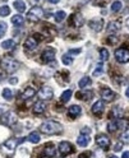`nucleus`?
<instances>
[{
  "instance_id": "1",
  "label": "nucleus",
  "mask_w": 129,
  "mask_h": 158,
  "mask_svg": "<svg viewBox=\"0 0 129 158\" xmlns=\"http://www.w3.org/2000/svg\"><path fill=\"white\" fill-rule=\"evenodd\" d=\"M40 130H41L44 134H47V135H53V134H58V133H62L63 130V126L56 123V121H53V120H49V121H45L41 124L40 126Z\"/></svg>"
},
{
  "instance_id": "2",
  "label": "nucleus",
  "mask_w": 129,
  "mask_h": 158,
  "mask_svg": "<svg viewBox=\"0 0 129 158\" xmlns=\"http://www.w3.org/2000/svg\"><path fill=\"white\" fill-rule=\"evenodd\" d=\"M0 66H2V69H4V70L8 73V74H13L18 70L19 68V64L17 60H14L13 57H3L2 61H0Z\"/></svg>"
},
{
  "instance_id": "3",
  "label": "nucleus",
  "mask_w": 129,
  "mask_h": 158,
  "mask_svg": "<svg viewBox=\"0 0 129 158\" xmlns=\"http://www.w3.org/2000/svg\"><path fill=\"white\" fill-rule=\"evenodd\" d=\"M90 140H91V129H88V127H83L81 134H79L78 139H77V144L79 147H87L88 144H90Z\"/></svg>"
},
{
  "instance_id": "4",
  "label": "nucleus",
  "mask_w": 129,
  "mask_h": 158,
  "mask_svg": "<svg viewBox=\"0 0 129 158\" xmlns=\"http://www.w3.org/2000/svg\"><path fill=\"white\" fill-rule=\"evenodd\" d=\"M42 17H44V10H42V8H40V6L31 8L28 10V13H27V18L29 19V21H32V22L40 21Z\"/></svg>"
},
{
  "instance_id": "5",
  "label": "nucleus",
  "mask_w": 129,
  "mask_h": 158,
  "mask_svg": "<svg viewBox=\"0 0 129 158\" xmlns=\"http://www.w3.org/2000/svg\"><path fill=\"white\" fill-rule=\"evenodd\" d=\"M17 120H18V117H17V115L13 111H6L2 116V118H0L2 124L3 125H6V126H13L17 123Z\"/></svg>"
},
{
  "instance_id": "6",
  "label": "nucleus",
  "mask_w": 129,
  "mask_h": 158,
  "mask_svg": "<svg viewBox=\"0 0 129 158\" xmlns=\"http://www.w3.org/2000/svg\"><path fill=\"white\" fill-rule=\"evenodd\" d=\"M115 59L119 61V63H128L129 61V50L128 48H124V47H120L118 48L115 51Z\"/></svg>"
},
{
  "instance_id": "7",
  "label": "nucleus",
  "mask_w": 129,
  "mask_h": 158,
  "mask_svg": "<svg viewBox=\"0 0 129 158\" xmlns=\"http://www.w3.org/2000/svg\"><path fill=\"white\" fill-rule=\"evenodd\" d=\"M55 54H56V50L53 47H47L42 51L41 54V61L42 63H50L55 59Z\"/></svg>"
},
{
  "instance_id": "8",
  "label": "nucleus",
  "mask_w": 129,
  "mask_h": 158,
  "mask_svg": "<svg viewBox=\"0 0 129 158\" xmlns=\"http://www.w3.org/2000/svg\"><path fill=\"white\" fill-rule=\"evenodd\" d=\"M59 153H60L62 157H65V156H69V154H72L74 152V148L73 145L69 143V142H62L60 144H59Z\"/></svg>"
},
{
  "instance_id": "9",
  "label": "nucleus",
  "mask_w": 129,
  "mask_h": 158,
  "mask_svg": "<svg viewBox=\"0 0 129 158\" xmlns=\"http://www.w3.org/2000/svg\"><path fill=\"white\" fill-rule=\"evenodd\" d=\"M24 142V138H19V139H15V138H12V139H9V140H6L4 144H3V147L4 148H6L8 151H11V152H13V151H15V148L21 144V143H23Z\"/></svg>"
},
{
  "instance_id": "10",
  "label": "nucleus",
  "mask_w": 129,
  "mask_h": 158,
  "mask_svg": "<svg viewBox=\"0 0 129 158\" xmlns=\"http://www.w3.org/2000/svg\"><path fill=\"white\" fill-rule=\"evenodd\" d=\"M96 143H97V145L104 148V149H107V148L110 147V139H109V136L106 134H97Z\"/></svg>"
},
{
  "instance_id": "11",
  "label": "nucleus",
  "mask_w": 129,
  "mask_h": 158,
  "mask_svg": "<svg viewBox=\"0 0 129 158\" xmlns=\"http://www.w3.org/2000/svg\"><path fill=\"white\" fill-rule=\"evenodd\" d=\"M122 29V23L119 21H111L107 24V32L110 35H115Z\"/></svg>"
},
{
  "instance_id": "12",
  "label": "nucleus",
  "mask_w": 129,
  "mask_h": 158,
  "mask_svg": "<svg viewBox=\"0 0 129 158\" xmlns=\"http://www.w3.org/2000/svg\"><path fill=\"white\" fill-rule=\"evenodd\" d=\"M38 96L41 100H50V98H53V96H54V92L50 87H42L41 91L38 92Z\"/></svg>"
},
{
  "instance_id": "13",
  "label": "nucleus",
  "mask_w": 129,
  "mask_h": 158,
  "mask_svg": "<svg viewBox=\"0 0 129 158\" xmlns=\"http://www.w3.org/2000/svg\"><path fill=\"white\" fill-rule=\"evenodd\" d=\"M81 114H82V108H81V106H78V105H72L71 107L68 108V115H69L71 118H75Z\"/></svg>"
},
{
  "instance_id": "14",
  "label": "nucleus",
  "mask_w": 129,
  "mask_h": 158,
  "mask_svg": "<svg viewBox=\"0 0 129 158\" xmlns=\"http://www.w3.org/2000/svg\"><path fill=\"white\" fill-rule=\"evenodd\" d=\"M83 23H84V21H83V17L81 14H73L71 17V26L79 28V27L83 26Z\"/></svg>"
},
{
  "instance_id": "15",
  "label": "nucleus",
  "mask_w": 129,
  "mask_h": 158,
  "mask_svg": "<svg viewBox=\"0 0 129 158\" xmlns=\"http://www.w3.org/2000/svg\"><path fill=\"white\" fill-rule=\"evenodd\" d=\"M88 26H90V28H92L95 32H100L104 27V19H92V21H90V23H88Z\"/></svg>"
},
{
  "instance_id": "16",
  "label": "nucleus",
  "mask_w": 129,
  "mask_h": 158,
  "mask_svg": "<svg viewBox=\"0 0 129 158\" xmlns=\"http://www.w3.org/2000/svg\"><path fill=\"white\" fill-rule=\"evenodd\" d=\"M55 78H56L58 83L62 84V85L69 83V73L68 72H59V73H56Z\"/></svg>"
},
{
  "instance_id": "17",
  "label": "nucleus",
  "mask_w": 129,
  "mask_h": 158,
  "mask_svg": "<svg viewBox=\"0 0 129 158\" xmlns=\"http://www.w3.org/2000/svg\"><path fill=\"white\" fill-rule=\"evenodd\" d=\"M75 97L78 98V100L88 101V100H91V98L93 97V93H92V91H79V92L75 93Z\"/></svg>"
},
{
  "instance_id": "18",
  "label": "nucleus",
  "mask_w": 129,
  "mask_h": 158,
  "mask_svg": "<svg viewBox=\"0 0 129 158\" xmlns=\"http://www.w3.org/2000/svg\"><path fill=\"white\" fill-rule=\"evenodd\" d=\"M104 108H105L104 102H102V101H97V102L93 103V106H92V108H91V111H92L93 115H101L102 111H104Z\"/></svg>"
},
{
  "instance_id": "19",
  "label": "nucleus",
  "mask_w": 129,
  "mask_h": 158,
  "mask_svg": "<svg viewBox=\"0 0 129 158\" xmlns=\"http://www.w3.org/2000/svg\"><path fill=\"white\" fill-rule=\"evenodd\" d=\"M37 40L36 38H33V37H28L27 40H26V42H24V48L26 50H29V51H32V50H35V48L37 47Z\"/></svg>"
},
{
  "instance_id": "20",
  "label": "nucleus",
  "mask_w": 129,
  "mask_h": 158,
  "mask_svg": "<svg viewBox=\"0 0 129 158\" xmlns=\"http://www.w3.org/2000/svg\"><path fill=\"white\" fill-rule=\"evenodd\" d=\"M46 108H47V105L45 101H38L33 106V112L35 114H44Z\"/></svg>"
},
{
  "instance_id": "21",
  "label": "nucleus",
  "mask_w": 129,
  "mask_h": 158,
  "mask_svg": "<svg viewBox=\"0 0 129 158\" xmlns=\"http://www.w3.org/2000/svg\"><path fill=\"white\" fill-rule=\"evenodd\" d=\"M101 97H102V100H105V101H111V100H114V97H115V92L111 91V89H109V88H104L102 92H101Z\"/></svg>"
},
{
  "instance_id": "22",
  "label": "nucleus",
  "mask_w": 129,
  "mask_h": 158,
  "mask_svg": "<svg viewBox=\"0 0 129 158\" xmlns=\"http://www.w3.org/2000/svg\"><path fill=\"white\" fill-rule=\"evenodd\" d=\"M56 154V151L53 144H46L44 147V152H42V156L45 157H54Z\"/></svg>"
},
{
  "instance_id": "23",
  "label": "nucleus",
  "mask_w": 129,
  "mask_h": 158,
  "mask_svg": "<svg viewBox=\"0 0 129 158\" xmlns=\"http://www.w3.org/2000/svg\"><path fill=\"white\" fill-rule=\"evenodd\" d=\"M35 94H36V89H35V88L27 87L26 89L23 91V93L21 94V97H22V100H29V98H32Z\"/></svg>"
},
{
  "instance_id": "24",
  "label": "nucleus",
  "mask_w": 129,
  "mask_h": 158,
  "mask_svg": "<svg viewBox=\"0 0 129 158\" xmlns=\"http://www.w3.org/2000/svg\"><path fill=\"white\" fill-rule=\"evenodd\" d=\"M15 46H17V44H15V41H13V40H6V41L2 42V47L4 50H13Z\"/></svg>"
},
{
  "instance_id": "25",
  "label": "nucleus",
  "mask_w": 129,
  "mask_h": 158,
  "mask_svg": "<svg viewBox=\"0 0 129 158\" xmlns=\"http://www.w3.org/2000/svg\"><path fill=\"white\" fill-rule=\"evenodd\" d=\"M13 6L17 9V12H19V13H23L26 10V4L22 2V0H15V2L13 3Z\"/></svg>"
},
{
  "instance_id": "26",
  "label": "nucleus",
  "mask_w": 129,
  "mask_h": 158,
  "mask_svg": "<svg viewBox=\"0 0 129 158\" xmlns=\"http://www.w3.org/2000/svg\"><path fill=\"white\" fill-rule=\"evenodd\" d=\"M27 139L31 142V143H38L40 142V139H41V138H40V134H38V131H32L31 134L28 135V138Z\"/></svg>"
},
{
  "instance_id": "27",
  "label": "nucleus",
  "mask_w": 129,
  "mask_h": 158,
  "mask_svg": "<svg viewBox=\"0 0 129 158\" xmlns=\"http://www.w3.org/2000/svg\"><path fill=\"white\" fill-rule=\"evenodd\" d=\"M12 23H13L14 26H22V24L24 23V19H23L22 15L17 14V15H13V17H12Z\"/></svg>"
},
{
  "instance_id": "28",
  "label": "nucleus",
  "mask_w": 129,
  "mask_h": 158,
  "mask_svg": "<svg viewBox=\"0 0 129 158\" xmlns=\"http://www.w3.org/2000/svg\"><path fill=\"white\" fill-rule=\"evenodd\" d=\"M116 123H118V129L120 130H125L129 126V121L125 120V118H119V120H116Z\"/></svg>"
},
{
  "instance_id": "29",
  "label": "nucleus",
  "mask_w": 129,
  "mask_h": 158,
  "mask_svg": "<svg viewBox=\"0 0 129 158\" xmlns=\"http://www.w3.org/2000/svg\"><path fill=\"white\" fill-rule=\"evenodd\" d=\"M91 83H92L91 78H90V77H84V78H82L81 81L78 82V85H79V88H84V87H87V85H90Z\"/></svg>"
},
{
  "instance_id": "30",
  "label": "nucleus",
  "mask_w": 129,
  "mask_h": 158,
  "mask_svg": "<svg viewBox=\"0 0 129 158\" xmlns=\"http://www.w3.org/2000/svg\"><path fill=\"white\" fill-rule=\"evenodd\" d=\"M54 18H55V22H58V23H60V22H63V21H64V19L67 18V13H65L64 10H60V12H58V13H55Z\"/></svg>"
},
{
  "instance_id": "31",
  "label": "nucleus",
  "mask_w": 129,
  "mask_h": 158,
  "mask_svg": "<svg viewBox=\"0 0 129 158\" xmlns=\"http://www.w3.org/2000/svg\"><path fill=\"white\" fill-rule=\"evenodd\" d=\"M109 57H110V52H109L107 48H100V59L102 61H106L109 60Z\"/></svg>"
},
{
  "instance_id": "32",
  "label": "nucleus",
  "mask_w": 129,
  "mask_h": 158,
  "mask_svg": "<svg viewBox=\"0 0 129 158\" xmlns=\"http://www.w3.org/2000/svg\"><path fill=\"white\" fill-rule=\"evenodd\" d=\"M72 94H73V92H72V89H67L63 94H62V102L63 103H65V102H68L69 100H71V97H72Z\"/></svg>"
},
{
  "instance_id": "33",
  "label": "nucleus",
  "mask_w": 129,
  "mask_h": 158,
  "mask_svg": "<svg viewBox=\"0 0 129 158\" xmlns=\"http://www.w3.org/2000/svg\"><path fill=\"white\" fill-rule=\"evenodd\" d=\"M122 8H123V4H122V2H119V0H116V2H114V3L111 4V10H113L114 13L120 12Z\"/></svg>"
},
{
  "instance_id": "34",
  "label": "nucleus",
  "mask_w": 129,
  "mask_h": 158,
  "mask_svg": "<svg viewBox=\"0 0 129 158\" xmlns=\"http://www.w3.org/2000/svg\"><path fill=\"white\" fill-rule=\"evenodd\" d=\"M122 115H123L122 108H119V107H114V108H113V111H111V117H114V118H116V120H119Z\"/></svg>"
},
{
  "instance_id": "35",
  "label": "nucleus",
  "mask_w": 129,
  "mask_h": 158,
  "mask_svg": "<svg viewBox=\"0 0 129 158\" xmlns=\"http://www.w3.org/2000/svg\"><path fill=\"white\" fill-rule=\"evenodd\" d=\"M62 61L64 65H72L73 64V57L69 55V54H64L62 57Z\"/></svg>"
},
{
  "instance_id": "36",
  "label": "nucleus",
  "mask_w": 129,
  "mask_h": 158,
  "mask_svg": "<svg viewBox=\"0 0 129 158\" xmlns=\"http://www.w3.org/2000/svg\"><path fill=\"white\" fill-rule=\"evenodd\" d=\"M9 14H11V8H9L8 5L0 6V15H2V17H6Z\"/></svg>"
},
{
  "instance_id": "37",
  "label": "nucleus",
  "mask_w": 129,
  "mask_h": 158,
  "mask_svg": "<svg viewBox=\"0 0 129 158\" xmlns=\"http://www.w3.org/2000/svg\"><path fill=\"white\" fill-rule=\"evenodd\" d=\"M104 74V65L102 64H98L95 69V72H93V77H100Z\"/></svg>"
},
{
  "instance_id": "38",
  "label": "nucleus",
  "mask_w": 129,
  "mask_h": 158,
  "mask_svg": "<svg viewBox=\"0 0 129 158\" xmlns=\"http://www.w3.org/2000/svg\"><path fill=\"white\" fill-rule=\"evenodd\" d=\"M3 97L5 98V100H12V98H13L12 89H9V88H5V89H3Z\"/></svg>"
},
{
  "instance_id": "39",
  "label": "nucleus",
  "mask_w": 129,
  "mask_h": 158,
  "mask_svg": "<svg viewBox=\"0 0 129 158\" xmlns=\"http://www.w3.org/2000/svg\"><path fill=\"white\" fill-rule=\"evenodd\" d=\"M6 28H8V26H6L5 22H0V38H2V37L5 35Z\"/></svg>"
},
{
  "instance_id": "40",
  "label": "nucleus",
  "mask_w": 129,
  "mask_h": 158,
  "mask_svg": "<svg viewBox=\"0 0 129 158\" xmlns=\"http://www.w3.org/2000/svg\"><path fill=\"white\" fill-rule=\"evenodd\" d=\"M120 140L123 144H129V133H123L120 135Z\"/></svg>"
},
{
  "instance_id": "41",
  "label": "nucleus",
  "mask_w": 129,
  "mask_h": 158,
  "mask_svg": "<svg viewBox=\"0 0 129 158\" xmlns=\"http://www.w3.org/2000/svg\"><path fill=\"white\" fill-rule=\"evenodd\" d=\"M107 129H109V131H115V130H118V123H116V120H114L113 123H110L107 125Z\"/></svg>"
},
{
  "instance_id": "42",
  "label": "nucleus",
  "mask_w": 129,
  "mask_h": 158,
  "mask_svg": "<svg viewBox=\"0 0 129 158\" xmlns=\"http://www.w3.org/2000/svg\"><path fill=\"white\" fill-rule=\"evenodd\" d=\"M82 52V50L81 48H72V50H69V55H78V54H81Z\"/></svg>"
},
{
  "instance_id": "43",
  "label": "nucleus",
  "mask_w": 129,
  "mask_h": 158,
  "mask_svg": "<svg viewBox=\"0 0 129 158\" xmlns=\"http://www.w3.org/2000/svg\"><path fill=\"white\" fill-rule=\"evenodd\" d=\"M29 3H31L33 6H38L40 4L42 3V0H29Z\"/></svg>"
},
{
  "instance_id": "44",
  "label": "nucleus",
  "mask_w": 129,
  "mask_h": 158,
  "mask_svg": "<svg viewBox=\"0 0 129 158\" xmlns=\"http://www.w3.org/2000/svg\"><path fill=\"white\" fill-rule=\"evenodd\" d=\"M107 42H109V44H111V45H115V44L118 42V38H116V37H109Z\"/></svg>"
},
{
  "instance_id": "45",
  "label": "nucleus",
  "mask_w": 129,
  "mask_h": 158,
  "mask_svg": "<svg viewBox=\"0 0 129 158\" xmlns=\"http://www.w3.org/2000/svg\"><path fill=\"white\" fill-rule=\"evenodd\" d=\"M91 157V153H88V152H84V153H81L78 156V158H90Z\"/></svg>"
},
{
  "instance_id": "46",
  "label": "nucleus",
  "mask_w": 129,
  "mask_h": 158,
  "mask_svg": "<svg viewBox=\"0 0 129 158\" xmlns=\"http://www.w3.org/2000/svg\"><path fill=\"white\" fill-rule=\"evenodd\" d=\"M122 148H123V143H122V142H119V143H118V144L115 145V148H114V151H115V152H119V151H120V149H122Z\"/></svg>"
},
{
  "instance_id": "47",
  "label": "nucleus",
  "mask_w": 129,
  "mask_h": 158,
  "mask_svg": "<svg viewBox=\"0 0 129 158\" xmlns=\"http://www.w3.org/2000/svg\"><path fill=\"white\" fill-rule=\"evenodd\" d=\"M9 83H11V84H17L18 83V78H15V77L9 78Z\"/></svg>"
},
{
  "instance_id": "48",
  "label": "nucleus",
  "mask_w": 129,
  "mask_h": 158,
  "mask_svg": "<svg viewBox=\"0 0 129 158\" xmlns=\"http://www.w3.org/2000/svg\"><path fill=\"white\" fill-rule=\"evenodd\" d=\"M122 158H129V151L124 152V153H123V156H122Z\"/></svg>"
},
{
  "instance_id": "49",
  "label": "nucleus",
  "mask_w": 129,
  "mask_h": 158,
  "mask_svg": "<svg viewBox=\"0 0 129 158\" xmlns=\"http://www.w3.org/2000/svg\"><path fill=\"white\" fill-rule=\"evenodd\" d=\"M49 3H51V4H56V3H59L60 2V0H47Z\"/></svg>"
},
{
  "instance_id": "50",
  "label": "nucleus",
  "mask_w": 129,
  "mask_h": 158,
  "mask_svg": "<svg viewBox=\"0 0 129 158\" xmlns=\"http://www.w3.org/2000/svg\"><path fill=\"white\" fill-rule=\"evenodd\" d=\"M3 108H8L6 106H3V105H0V112H3V111H5V110H3ZM6 112V111H5Z\"/></svg>"
},
{
  "instance_id": "51",
  "label": "nucleus",
  "mask_w": 129,
  "mask_h": 158,
  "mask_svg": "<svg viewBox=\"0 0 129 158\" xmlns=\"http://www.w3.org/2000/svg\"><path fill=\"white\" fill-rule=\"evenodd\" d=\"M125 96H127V97L129 98V87L127 88V91H125Z\"/></svg>"
},
{
  "instance_id": "52",
  "label": "nucleus",
  "mask_w": 129,
  "mask_h": 158,
  "mask_svg": "<svg viewBox=\"0 0 129 158\" xmlns=\"http://www.w3.org/2000/svg\"><path fill=\"white\" fill-rule=\"evenodd\" d=\"M125 24H127V27H128V29H129V18H127V21H125Z\"/></svg>"
},
{
  "instance_id": "53",
  "label": "nucleus",
  "mask_w": 129,
  "mask_h": 158,
  "mask_svg": "<svg viewBox=\"0 0 129 158\" xmlns=\"http://www.w3.org/2000/svg\"><path fill=\"white\" fill-rule=\"evenodd\" d=\"M110 158H118V157H115V156H111V157H110Z\"/></svg>"
},
{
  "instance_id": "54",
  "label": "nucleus",
  "mask_w": 129,
  "mask_h": 158,
  "mask_svg": "<svg viewBox=\"0 0 129 158\" xmlns=\"http://www.w3.org/2000/svg\"><path fill=\"white\" fill-rule=\"evenodd\" d=\"M0 81H2V74H0Z\"/></svg>"
}]
</instances>
